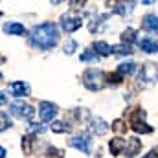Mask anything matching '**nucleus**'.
I'll return each instance as SVG.
<instances>
[{
  "label": "nucleus",
  "mask_w": 158,
  "mask_h": 158,
  "mask_svg": "<svg viewBox=\"0 0 158 158\" xmlns=\"http://www.w3.org/2000/svg\"><path fill=\"white\" fill-rule=\"evenodd\" d=\"M4 33H9V35H26L28 30L20 22H7L4 26Z\"/></svg>",
  "instance_id": "obj_12"
},
{
  "label": "nucleus",
  "mask_w": 158,
  "mask_h": 158,
  "mask_svg": "<svg viewBox=\"0 0 158 158\" xmlns=\"http://www.w3.org/2000/svg\"><path fill=\"white\" fill-rule=\"evenodd\" d=\"M109 149H110L112 155H119V153L125 149V140H123V138H112V140L109 142Z\"/></svg>",
  "instance_id": "obj_15"
},
{
  "label": "nucleus",
  "mask_w": 158,
  "mask_h": 158,
  "mask_svg": "<svg viewBox=\"0 0 158 158\" xmlns=\"http://www.w3.org/2000/svg\"><path fill=\"white\" fill-rule=\"evenodd\" d=\"M94 50H96V53H98L99 57H107V55L110 53V46H109L107 42H103V40H96V42H94Z\"/></svg>",
  "instance_id": "obj_16"
},
{
  "label": "nucleus",
  "mask_w": 158,
  "mask_h": 158,
  "mask_svg": "<svg viewBox=\"0 0 158 158\" xmlns=\"http://www.w3.org/2000/svg\"><path fill=\"white\" fill-rule=\"evenodd\" d=\"M140 151H142V142H140L138 138H127V142H125V149H123L125 156L127 158H134Z\"/></svg>",
  "instance_id": "obj_9"
},
{
  "label": "nucleus",
  "mask_w": 158,
  "mask_h": 158,
  "mask_svg": "<svg viewBox=\"0 0 158 158\" xmlns=\"http://www.w3.org/2000/svg\"><path fill=\"white\" fill-rule=\"evenodd\" d=\"M70 145L76 147L77 151H81L83 155H90V149H92V140L86 132H79L76 134L72 140H70Z\"/></svg>",
  "instance_id": "obj_6"
},
{
  "label": "nucleus",
  "mask_w": 158,
  "mask_h": 158,
  "mask_svg": "<svg viewBox=\"0 0 158 158\" xmlns=\"http://www.w3.org/2000/svg\"><path fill=\"white\" fill-rule=\"evenodd\" d=\"M107 77H109V83H110V85H119L121 79H123V76H119V74H109Z\"/></svg>",
  "instance_id": "obj_27"
},
{
  "label": "nucleus",
  "mask_w": 158,
  "mask_h": 158,
  "mask_svg": "<svg viewBox=\"0 0 158 158\" xmlns=\"http://www.w3.org/2000/svg\"><path fill=\"white\" fill-rule=\"evenodd\" d=\"M31 44L37 46L39 50H52L59 42V28L53 22H44L31 30L30 33Z\"/></svg>",
  "instance_id": "obj_1"
},
{
  "label": "nucleus",
  "mask_w": 158,
  "mask_h": 158,
  "mask_svg": "<svg viewBox=\"0 0 158 158\" xmlns=\"http://www.w3.org/2000/svg\"><path fill=\"white\" fill-rule=\"evenodd\" d=\"M76 48H77V42H76V40H68L66 46H64V53H66V55H72V53L76 52Z\"/></svg>",
  "instance_id": "obj_25"
},
{
  "label": "nucleus",
  "mask_w": 158,
  "mask_h": 158,
  "mask_svg": "<svg viewBox=\"0 0 158 158\" xmlns=\"http://www.w3.org/2000/svg\"><path fill=\"white\" fill-rule=\"evenodd\" d=\"M57 112H59L57 105H53L50 101H40L39 103V116L42 121H52L57 116Z\"/></svg>",
  "instance_id": "obj_7"
},
{
  "label": "nucleus",
  "mask_w": 158,
  "mask_h": 158,
  "mask_svg": "<svg viewBox=\"0 0 158 158\" xmlns=\"http://www.w3.org/2000/svg\"><path fill=\"white\" fill-rule=\"evenodd\" d=\"M131 125H132V131H136V132H142V134H151L153 132V127H149L143 119L131 121Z\"/></svg>",
  "instance_id": "obj_14"
},
{
  "label": "nucleus",
  "mask_w": 158,
  "mask_h": 158,
  "mask_svg": "<svg viewBox=\"0 0 158 158\" xmlns=\"http://www.w3.org/2000/svg\"><path fill=\"white\" fill-rule=\"evenodd\" d=\"M132 6H134V2H129V4H116L114 11L119 13L121 17H127V15H131V13H132Z\"/></svg>",
  "instance_id": "obj_19"
},
{
  "label": "nucleus",
  "mask_w": 158,
  "mask_h": 158,
  "mask_svg": "<svg viewBox=\"0 0 158 158\" xmlns=\"http://www.w3.org/2000/svg\"><path fill=\"white\" fill-rule=\"evenodd\" d=\"M110 52H114L116 55H131V53H134L131 44H116V46L110 48Z\"/></svg>",
  "instance_id": "obj_18"
},
{
  "label": "nucleus",
  "mask_w": 158,
  "mask_h": 158,
  "mask_svg": "<svg viewBox=\"0 0 158 158\" xmlns=\"http://www.w3.org/2000/svg\"><path fill=\"white\" fill-rule=\"evenodd\" d=\"M134 39H136V31H134L132 28H127V30L121 33V40H123V44H127V42H132Z\"/></svg>",
  "instance_id": "obj_22"
},
{
  "label": "nucleus",
  "mask_w": 158,
  "mask_h": 158,
  "mask_svg": "<svg viewBox=\"0 0 158 158\" xmlns=\"http://www.w3.org/2000/svg\"><path fill=\"white\" fill-rule=\"evenodd\" d=\"M142 28L147 31V33H153V35H158V17L149 13L142 19Z\"/></svg>",
  "instance_id": "obj_10"
},
{
  "label": "nucleus",
  "mask_w": 158,
  "mask_h": 158,
  "mask_svg": "<svg viewBox=\"0 0 158 158\" xmlns=\"http://www.w3.org/2000/svg\"><path fill=\"white\" fill-rule=\"evenodd\" d=\"M0 158H6V149L4 147H0Z\"/></svg>",
  "instance_id": "obj_30"
},
{
  "label": "nucleus",
  "mask_w": 158,
  "mask_h": 158,
  "mask_svg": "<svg viewBox=\"0 0 158 158\" xmlns=\"http://www.w3.org/2000/svg\"><path fill=\"white\" fill-rule=\"evenodd\" d=\"M138 81L142 85H153L158 81V64L155 63H145L140 70V76H138Z\"/></svg>",
  "instance_id": "obj_3"
},
{
  "label": "nucleus",
  "mask_w": 158,
  "mask_h": 158,
  "mask_svg": "<svg viewBox=\"0 0 158 158\" xmlns=\"http://www.w3.org/2000/svg\"><path fill=\"white\" fill-rule=\"evenodd\" d=\"M79 59H81V63H96V61H99V55L96 52H83Z\"/></svg>",
  "instance_id": "obj_20"
},
{
  "label": "nucleus",
  "mask_w": 158,
  "mask_h": 158,
  "mask_svg": "<svg viewBox=\"0 0 158 158\" xmlns=\"http://www.w3.org/2000/svg\"><path fill=\"white\" fill-rule=\"evenodd\" d=\"M30 131H31V132H37V131L42 132V131H44V127H40V125H37V123H31V125H30Z\"/></svg>",
  "instance_id": "obj_28"
},
{
  "label": "nucleus",
  "mask_w": 158,
  "mask_h": 158,
  "mask_svg": "<svg viewBox=\"0 0 158 158\" xmlns=\"http://www.w3.org/2000/svg\"><path fill=\"white\" fill-rule=\"evenodd\" d=\"M70 129H72V127L66 125L64 121H53V125H52V131H53V132H59V134H61V132H70Z\"/></svg>",
  "instance_id": "obj_21"
},
{
  "label": "nucleus",
  "mask_w": 158,
  "mask_h": 158,
  "mask_svg": "<svg viewBox=\"0 0 158 158\" xmlns=\"http://www.w3.org/2000/svg\"><path fill=\"white\" fill-rule=\"evenodd\" d=\"M83 26V19L79 15H74V13H66L61 17V28L66 31V33H74L76 30H79Z\"/></svg>",
  "instance_id": "obj_5"
},
{
  "label": "nucleus",
  "mask_w": 158,
  "mask_h": 158,
  "mask_svg": "<svg viewBox=\"0 0 158 158\" xmlns=\"http://www.w3.org/2000/svg\"><path fill=\"white\" fill-rule=\"evenodd\" d=\"M31 143H33V138H31V136H24V138H22V151H24L26 155L31 153Z\"/></svg>",
  "instance_id": "obj_24"
},
{
  "label": "nucleus",
  "mask_w": 158,
  "mask_h": 158,
  "mask_svg": "<svg viewBox=\"0 0 158 158\" xmlns=\"http://www.w3.org/2000/svg\"><path fill=\"white\" fill-rule=\"evenodd\" d=\"M136 72V63H132V61H129V63H121L118 68V74L119 76H131V74H134Z\"/></svg>",
  "instance_id": "obj_17"
},
{
  "label": "nucleus",
  "mask_w": 158,
  "mask_h": 158,
  "mask_svg": "<svg viewBox=\"0 0 158 158\" xmlns=\"http://www.w3.org/2000/svg\"><path fill=\"white\" fill-rule=\"evenodd\" d=\"M90 131L94 132V134H98V136H103L107 131H109V125H107V121L101 118H94L90 121Z\"/></svg>",
  "instance_id": "obj_11"
},
{
  "label": "nucleus",
  "mask_w": 158,
  "mask_h": 158,
  "mask_svg": "<svg viewBox=\"0 0 158 158\" xmlns=\"http://www.w3.org/2000/svg\"><path fill=\"white\" fill-rule=\"evenodd\" d=\"M155 158H158V155H156V156H155Z\"/></svg>",
  "instance_id": "obj_32"
},
{
  "label": "nucleus",
  "mask_w": 158,
  "mask_h": 158,
  "mask_svg": "<svg viewBox=\"0 0 158 158\" xmlns=\"http://www.w3.org/2000/svg\"><path fill=\"white\" fill-rule=\"evenodd\" d=\"M112 131H116V132H125V131H127L123 119H116V121L112 123Z\"/></svg>",
  "instance_id": "obj_26"
},
{
  "label": "nucleus",
  "mask_w": 158,
  "mask_h": 158,
  "mask_svg": "<svg viewBox=\"0 0 158 158\" xmlns=\"http://www.w3.org/2000/svg\"><path fill=\"white\" fill-rule=\"evenodd\" d=\"M138 46L143 50V52H147V53H158V42L153 39H142L138 40Z\"/></svg>",
  "instance_id": "obj_13"
},
{
  "label": "nucleus",
  "mask_w": 158,
  "mask_h": 158,
  "mask_svg": "<svg viewBox=\"0 0 158 158\" xmlns=\"http://www.w3.org/2000/svg\"><path fill=\"white\" fill-rule=\"evenodd\" d=\"M9 112H11L13 116L22 118V119H31L35 116L33 107L28 105V103H24V101H15V103H11V105H9Z\"/></svg>",
  "instance_id": "obj_4"
},
{
  "label": "nucleus",
  "mask_w": 158,
  "mask_h": 158,
  "mask_svg": "<svg viewBox=\"0 0 158 158\" xmlns=\"http://www.w3.org/2000/svg\"><path fill=\"white\" fill-rule=\"evenodd\" d=\"M9 127H11V119H9V116H7L6 112H0V132L7 131Z\"/></svg>",
  "instance_id": "obj_23"
},
{
  "label": "nucleus",
  "mask_w": 158,
  "mask_h": 158,
  "mask_svg": "<svg viewBox=\"0 0 158 158\" xmlns=\"http://www.w3.org/2000/svg\"><path fill=\"white\" fill-rule=\"evenodd\" d=\"M7 103V96H6V92H0V105H6Z\"/></svg>",
  "instance_id": "obj_29"
},
{
  "label": "nucleus",
  "mask_w": 158,
  "mask_h": 158,
  "mask_svg": "<svg viewBox=\"0 0 158 158\" xmlns=\"http://www.w3.org/2000/svg\"><path fill=\"white\" fill-rule=\"evenodd\" d=\"M83 85L92 92L101 90L105 86V74L101 70H98V68H88L83 74Z\"/></svg>",
  "instance_id": "obj_2"
},
{
  "label": "nucleus",
  "mask_w": 158,
  "mask_h": 158,
  "mask_svg": "<svg viewBox=\"0 0 158 158\" xmlns=\"http://www.w3.org/2000/svg\"><path fill=\"white\" fill-rule=\"evenodd\" d=\"M0 17H2V11H0Z\"/></svg>",
  "instance_id": "obj_31"
},
{
  "label": "nucleus",
  "mask_w": 158,
  "mask_h": 158,
  "mask_svg": "<svg viewBox=\"0 0 158 158\" xmlns=\"http://www.w3.org/2000/svg\"><path fill=\"white\" fill-rule=\"evenodd\" d=\"M9 92L15 96V98H22V96H30L31 88L26 81H13L9 85Z\"/></svg>",
  "instance_id": "obj_8"
}]
</instances>
